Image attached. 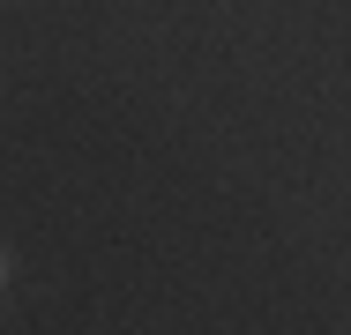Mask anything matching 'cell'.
I'll use <instances>...</instances> for the list:
<instances>
[{
  "label": "cell",
  "mask_w": 351,
  "mask_h": 335,
  "mask_svg": "<svg viewBox=\"0 0 351 335\" xmlns=\"http://www.w3.org/2000/svg\"><path fill=\"white\" fill-rule=\"evenodd\" d=\"M0 283H8V246H0Z\"/></svg>",
  "instance_id": "cell-1"
}]
</instances>
